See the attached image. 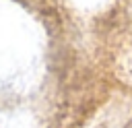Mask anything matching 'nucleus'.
I'll return each mask as SVG.
<instances>
[]
</instances>
